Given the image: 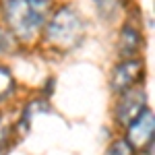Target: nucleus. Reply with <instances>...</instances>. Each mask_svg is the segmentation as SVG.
<instances>
[{"label":"nucleus","instance_id":"20e7f679","mask_svg":"<svg viewBox=\"0 0 155 155\" xmlns=\"http://www.w3.org/2000/svg\"><path fill=\"white\" fill-rule=\"evenodd\" d=\"M126 141L134 151H147L153 147V114L149 107L134 122L128 124Z\"/></svg>","mask_w":155,"mask_h":155},{"label":"nucleus","instance_id":"39448f33","mask_svg":"<svg viewBox=\"0 0 155 155\" xmlns=\"http://www.w3.org/2000/svg\"><path fill=\"white\" fill-rule=\"evenodd\" d=\"M143 72H145V68H143L141 60L126 58L124 62H120L114 68V72H112V83H110L112 91L114 93H124V91L132 89L143 79Z\"/></svg>","mask_w":155,"mask_h":155},{"label":"nucleus","instance_id":"9d476101","mask_svg":"<svg viewBox=\"0 0 155 155\" xmlns=\"http://www.w3.org/2000/svg\"><path fill=\"white\" fill-rule=\"evenodd\" d=\"M11 122L8 118H0V149L8 143V137H11Z\"/></svg>","mask_w":155,"mask_h":155},{"label":"nucleus","instance_id":"0eeeda50","mask_svg":"<svg viewBox=\"0 0 155 155\" xmlns=\"http://www.w3.org/2000/svg\"><path fill=\"white\" fill-rule=\"evenodd\" d=\"M12 89H15V79H12L11 71L4 68V66H0V99L11 95Z\"/></svg>","mask_w":155,"mask_h":155},{"label":"nucleus","instance_id":"7ed1b4c3","mask_svg":"<svg viewBox=\"0 0 155 155\" xmlns=\"http://www.w3.org/2000/svg\"><path fill=\"white\" fill-rule=\"evenodd\" d=\"M120 95L122 97L116 104V120L122 126H128L147 110V95L143 89H128Z\"/></svg>","mask_w":155,"mask_h":155},{"label":"nucleus","instance_id":"f257e3e1","mask_svg":"<svg viewBox=\"0 0 155 155\" xmlns=\"http://www.w3.org/2000/svg\"><path fill=\"white\" fill-rule=\"evenodd\" d=\"M2 12L12 35L29 39L48 21L50 0H2Z\"/></svg>","mask_w":155,"mask_h":155},{"label":"nucleus","instance_id":"9b49d317","mask_svg":"<svg viewBox=\"0 0 155 155\" xmlns=\"http://www.w3.org/2000/svg\"><path fill=\"white\" fill-rule=\"evenodd\" d=\"M118 2H128V0H118Z\"/></svg>","mask_w":155,"mask_h":155},{"label":"nucleus","instance_id":"6e6552de","mask_svg":"<svg viewBox=\"0 0 155 155\" xmlns=\"http://www.w3.org/2000/svg\"><path fill=\"white\" fill-rule=\"evenodd\" d=\"M15 48H17V37L0 27V54H11L15 52Z\"/></svg>","mask_w":155,"mask_h":155},{"label":"nucleus","instance_id":"f03ea898","mask_svg":"<svg viewBox=\"0 0 155 155\" xmlns=\"http://www.w3.org/2000/svg\"><path fill=\"white\" fill-rule=\"evenodd\" d=\"M83 37V21L71 6L54 12L46 25V41L58 50H72Z\"/></svg>","mask_w":155,"mask_h":155},{"label":"nucleus","instance_id":"1a4fd4ad","mask_svg":"<svg viewBox=\"0 0 155 155\" xmlns=\"http://www.w3.org/2000/svg\"><path fill=\"white\" fill-rule=\"evenodd\" d=\"M107 155H134V149H132L126 139H120V141H114L107 149Z\"/></svg>","mask_w":155,"mask_h":155},{"label":"nucleus","instance_id":"423d86ee","mask_svg":"<svg viewBox=\"0 0 155 155\" xmlns=\"http://www.w3.org/2000/svg\"><path fill=\"white\" fill-rule=\"evenodd\" d=\"M141 46H143L141 33H139L134 27H130V25L122 27V31H120V41H118L120 56H122V58H132V56L139 54Z\"/></svg>","mask_w":155,"mask_h":155}]
</instances>
